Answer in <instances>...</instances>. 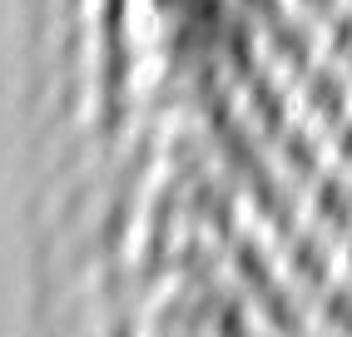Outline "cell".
I'll use <instances>...</instances> for the list:
<instances>
[{
  "instance_id": "1",
  "label": "cell",
  "mask_w": 352,
  "mask_h": 337,
  "mask_svg": "<svg viewBox=\"0 0 352 337\" xmlns=\"http://www.w3.org/2000/svg\"><path fill=\"white\" fill-rule=\"evenodd\" d=\"M273 248H278V278L288 287H298L302 298H318L342 273L338 268V238L318 233L313 224H298L293 233L273 238Z\"/></svg>"
},
{
  "instance_id": "8",
  "label": "cell",
  "mask_w": 352,
  "mask_h": 337,
  "mask_svg": "<svg viewBox=\"0 0 352 337\" xmlns=\"http://www.w3.org/2000/svg\"><path fill=\"white\" fill-rule=\"evenodd\" d=\"M338 268H342V278H352V233L338 238Z\"/></svg>"
},
{
  "instance_id": "5",
  "label": "cell",
  "mask_w": 352,
  "mask_h": 337,
  "mask_svg": "<svg viewBox=\"0 0 352 337\" xmlns=\"http://www.w3.org/2000/svg\"><path fill=\"white\" fill-rule=\"evenodd\" d=\"M318 45H322V60L342 65L352 75V6H342L333 20H322V25H318Z\"/></svg>"
},
{
  "instance_id": "2",
  "label": "cell",
  "mask_w": 352,
  "mask_h": 337,
  "mask_svg": "<svg viewBox=\"0 0 352 337\" xmlns=\"http://www.w3.org/2000/svg\"><path fill=\"white\" fill-rule=\"evenodd\" d=\"M293 105H298V119H308L313 129H333L352 114V75L333 60H318L313 69H302L293 80Z\"/></svg>"
},
{
  "instance_id": "7",
  "label": "cell",
  "mask_w": 352,
  "mask_h": 337,
  "mask_svg": "<svg viewBox=\"0 0 352 337\" xmlns=\"http://www.w3.org/2000/svg\"><path fill=\"white\" fill-rule=\"evenodd\" d=\"M347 6V0H288V10H298L302 20H313V25H322V20H333L338 10Z\"/></svg>"
},
{
  "instance_id": "4",
  "label": "cell",
  "mask_w": 352,
  "mask_h": 337,
  "mask_svg": "<svg viewBox=\"0 0 352 337\" xmlns=\"http://www.w3.org/2000/svg\"><path fill=\"white\" fill-rule=\"evenodd\" d=\"M313 332L322 337H352V278H333L313 298Z\"/></svg>"
},
{
  "instance_id": "6",
  "label": "cell",
  "mask_w": 352,
  "mask_h": 337,
  "mask_svg": "<svg viewBox=\"0 0 352 337\" xmlns=\"http://www.w3.org/2000/svg\"><path fill=\"white\" fill-rule=\"evenodd\" d=\"M327 164L342 168V174H352V114L342 119V124L327 129Z\"/></svg>"
},
{
  "instance_id": "10",
  "label": "cell",
  "mask_w": 352,
  "mask_h": 337,
  "mask_svg": "<svg viewBox=\"0 0 352 337\" xmlns=\"http://www.w3.org/2000/svg\"><path fill=\"white\" fill-rule=\"evenodd\" d=\"M347 6H352V0H347Z\"/></svg>"
},
{
  "instance_id": "3",
  "label": "cell",
  "mask_w": 352,
  "mask_h": 337,
  "mask_svg": "<svg viewBox=\"0 0 352 337\" xmlns=\"http://www.w3.org/2000/svg\"><path fill=\"white\" fill-rule=\"evenodd\" d=\"M302 224H313L327 238L352 233V174L327 164L322 174L302 188Z\"/></svg>"
},
{
  "instance_id": "9",
  "label": "cell",
  "mask_w": 352,
  "mask_h": 337,
  "mask_svg": "<svg viewBox=\"0 0 352 337\" xmlns=\"http://www.w3.org/2000/svg\"><path fill=\"white\" fill-rule=\"evenodd\" d=\"M308 337H322V332H308Z\"/></svg>"
}]
</instances>
